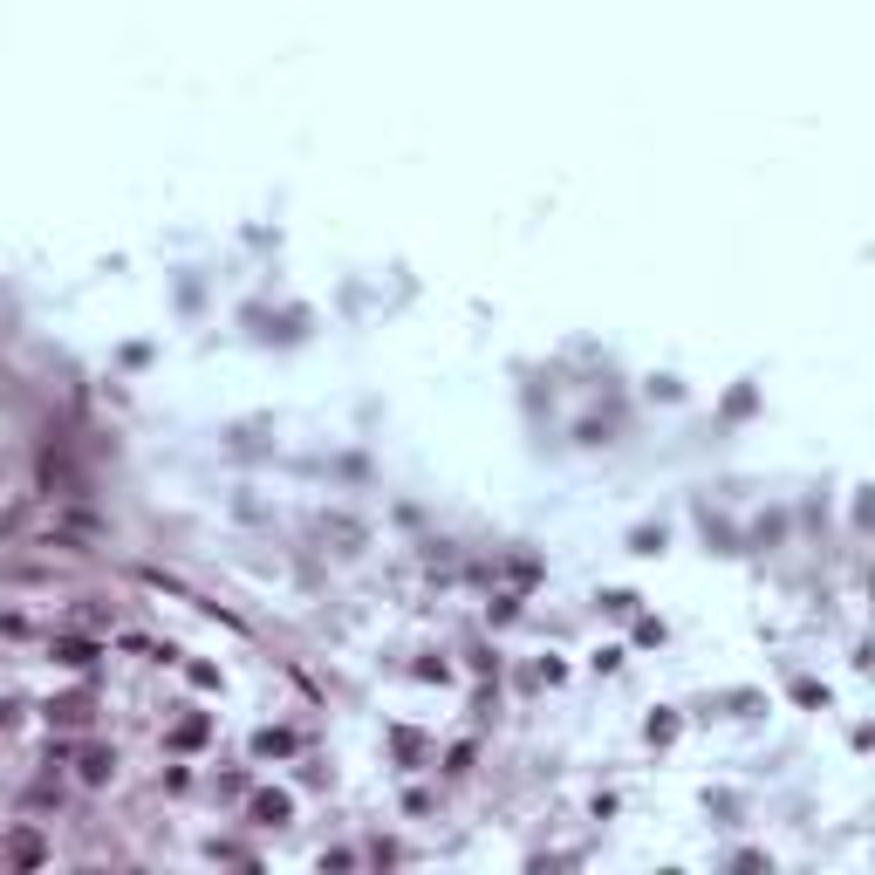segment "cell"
I'll list each match as a JSON object with an SVG mask.
<instances>
[{"instance_id": "2", "label": "cell", "mask_w": 875, "mask_h": 875, "mask_svg": "<svg viewBox=\"0 0 875 875\" xmlns=\"http://www.w3.org/2000/svg\"><path fill=\"white\" fill-rule=\"evenodd\" d=\"M253 821H288V800H281V793H267V800H253Z\"/></svg>"}, {"instance_id": "1", "label": "cell", "mask_w": 875, "mask_h": 875, "mask_svg": "<svg viewBox=\"0 0 875 875\" xmlns=\"http://www.w3.org/2000/svg\"><path fill=\"white\" fill-rule=\"evenodd\" d=\"M55 664L89 670V664H96V643H83V636H62V643H55Z\"/></svg>"}]
</instances>
